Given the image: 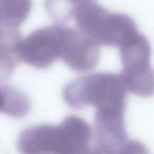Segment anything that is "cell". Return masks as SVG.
Returning <instances> with one entry per match:
<instances>
[{
	"mask_svg": "<svg viewBox=\"0 0 154 154\" xmlns=\"http://www.w3.org/2000/svg\"><path fill=\"white\" fill-rule=\"evenodd\" d=\"M128 89L120 74L93 73L70 82L62 91L66 105L73 109L93 106L96 110L125 109Z\"/></svg>",
	"mask_w": 154,
	"mask_h": 154,
	"instance_id": "6da1fadb",
	"label": "cell"
},
{
	"mask_svg": "<svg viewBox=\"0 0 154 154\" xmlns=\"http://www.w3.org/2000/svg\"><path fill=\"white\" fill-rule=\"evenodd\" d=\"M73 18L80 32L103 47L119 48L138 32L130 16L108 11L96 0L80 1Z\"/></svg>",
	"mask_w": 154,
	"mask_h": 154,
	"instance_id": "7a4b0ae2",
	"label": "cell"
},
{
	"mask_svg": "<svg viewBox=\"0 0 154 154\" xmlns=\"http://www.w3.org/2000/svg\"><path fill=\"white\" fill-rule=\"evenodd\" d=\"M122 64L120 73L128 91L141 97L154 95V69L150 64L151 45L137 32L119 47Z\"/></svg>",
	"mask_w": 154,
	"mask_h": 154,
	"instance_id": "3957f363",
	"label": "cell"
},
{
	"mask_svg": "<svg viewBox=\"0 0 154 154\" xmlns=\"http://www.w3.org/2000/svg\"><path fill=\"white\" fill-rule=\"evenodd\" d=\"M70 26L52 24L21 38L16 47L18 59L36 69H47L62 59Z\"/></svg>",
	"mask_w": 154,
	"mask_h": 154,
	"instance_id": "277c9868",
	"label": "cell"
},
{
	"mask_svg": "<svg viewBox=\"0 0 154 154\" xmlns=\"http://www.w3.org/2000/svg\"><path fill=\"white\" fill-rule=\"evenodd\" d=\"M125 109L96 110L94 116L95 147L101 154H116L128 140L125 125Z\"/></svg>",
	"mask_w": 154,
	"mask_h": 154,
	"instance_id": "5b68a950",
	"label": "cell"
},
{
	"mask_svg": "<svg viewBox=\"0 0 154 154\" xmlns=\"http://www.w3.org/2000/svg\"><path fill=\"white\" fill-rule=\"evenodd\" d=\"M91 126L76 115H69L57 125L54 154H84L91 148Z\"/></svg>",
	"mask_w": 154,
	"mask_h": 154,
	"instance_id": "8992f818",
	"label": "cell"
},
{
	"mask_svg": "<svg viewBox=\"0 0 154 154\" xmlns=\"http://www.w3.org/2000/svg\"><path fill=\"white\" fill-rule=\"evenodd\" d=\"M99 47L90 37L70 26L61 60L73 71L88 72L98 63Z\"/></svg>",
	"mask_w": 154,
	"mask_h": 154,
	"instance_id": "52a82bcc",
	"label": "cell"
},
{
	"mask_svg": "<svg viewBox=\"0 0 154 154\" xmlns=\"http://www.w3.org/2000/svg\"><path fill=\"white\" fill-rule=\"evenodd\" d=\"M57 126L37 125L21 131L17 139L20 154H54Z\"/></svg>",
	"mask_w": 154,
	"mask_h": 154,
	"instance_id": "ba28073f",
	"label": "cell"
},
{
	"mask_svg": "<svg viewBox=\"0 0 154 154\" xmlns=\"http://www.w3.org/2000/svg\"><path fill=\"white\" fill-rule=\"evenodd\" d=\"M33 7L32 0H0V21L9 29H18Z\"/></svg>",
	"mask_w": 154,
	"mask_h": 154,
	"instance_id": "9c48e42d",
	"label": "cell"
},
{
	"mask_svg": "<svg viewBox=\"0 0 154 154\" xmlns=\"http://www.w3.org/2000/svg\"><path fill=\"white\" fill-rule=\"evenodd\" d=\"M18 61L19 59L15 50L0 45V82L7 80L11 76Z\"/></svg>",
	"mask_w": 154,
	"mask_h": 154,
	"instance_id": "30bf717a",
	"label": "cell"
},
{
	"mask_svg": "<svg viewBox=\"0 0 154 154\" xmlns=\"http://www.w3.org/2000/svg\"><path fill=\"white\" fill-rule=\"evenodd\" d=\"M21 38L18 29H9L0 21V45L16 50V47Z\"/></svg>",
	"mask_w": 154,
	"mask_h": 154,
	"instance_id": "8fae6325",
	"label": "cell"
},
{
	"mask_svg": "<svg viewBox=\"0 0 154 154\" xmlns=\"http://www.w3.org/2000/svg\"><path fill=\"white\" fill-rule=\"evenodd\" d=\"M116 154H150V151L141 141L128 139Z\"/></svg>",
	"mask_w": 154,
	"mask_h": 154,
	"instance_id": "7c38bea8",
	"label": "cell"
},
{
	"mask_svg": "<svg viewBox=\"0 0 154 154\" xmlns=\"http://www.w3.org/2000/svg\"><path fill=\"white\" fill-rule=\"evenodd\" d=\"M8 91H9V86L0 85V112L2 113H5V110H7Z\"/></svg>",
	"mask_w": 154,
	"mask_h": 154,
	"instance_id": "4fadbf2b",
	"label": "cell"
},
{
	"mask_svg": "<svg viewBox=\"0 0 154 154\" xmlns=\"http://www.w3.org/2000/svg\"><path fill=\"white\" fill-rule=\"evenodd\" d=\"M68 1H70V2L73 3V5H78V3H79L80 1H82V0H68Z\"/></svg>",
	"mask_w": 154,
	"mask_h": 154,
	"instance_id": "5bb4252c",
	"label": "cell"
}]
</instances>
